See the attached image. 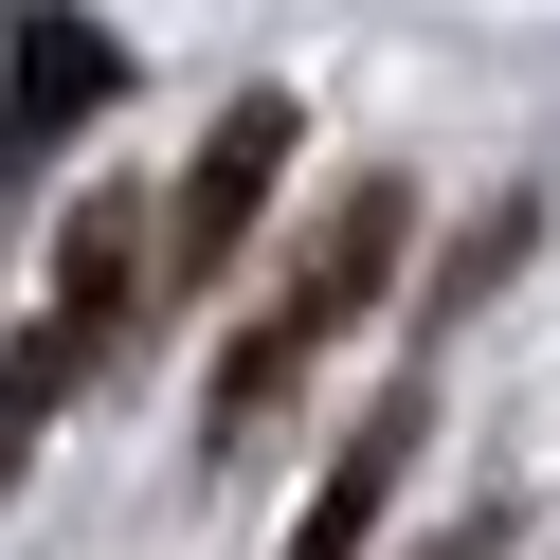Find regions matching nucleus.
I'll use <instances>...</instances> for the list:
<instances>
[{
	"label": "nucleus",
	"instance_id": "obj_1",
	"mask_svg": "<svg viewBox=\"0 0 560 560\" xmlns=\"http://www.w3.org/2000/svg\"><path fill=\"white\" fill-rule=\"evenodd\" d=\"M398 235H416V199H398V182H343L326 218H307L290 290H271V307H254V343L218 362V434H254V416H271V398H290V380H307V362H326V343H343V326L380 307V271H398Z\"/></svg>",
	"mask_w": 560,
	"mask_h": 560
},
{
	"label": "nucleus",
	"instance_id": "obj_2",
	"mask_svg": "<svg viewBox=\"0 0 560 560\" xmlns=\"http://www.w3.org/2000/svg\"><path fill=\"white\" fill-rule=\"evenodd\" d=\"M271 182H290V91H235V109L199 127L182 199H163V271H145V290H163V307H199V290L235 271V235L271 218Z\"/></svg>",
	"mask_w": 560,
	"mask_h": 560
},
{
	"label": "nucleus",
	"instance_id": "obj_3",
	"mask_svg": "<svg viewBox=\"0 0 560 560\" xmlns=\"http://www.w3.org/2000/svg\"><path fill=\"white\" fill-rule=\"evenodd\" d=\"M109 91H127V37H109V19H91V0H19V19H0V182L55 163Z\"/></svg>",
	"mask_w": 560,
	"mask_h": 560
},
{
	"label": "nucleus",
	"instance_id": "obj_4",
	"mask_svg": "<svg viewBox=\"0 0 560 560\" xmlns=\"http://www.w3.org/2000/svg\"><path fill=\"white\" fill-rule=\"evenodd\" d=\"M398 470H416V416H362V434H343V470L307 488L290 560H362V542H380V506H398Z\"/></svg>",
	"mask_w": 560,
	"mask_h": 560
},
{
	"label": "nucleus",
	"instance_id": "obj_5",
	"mask_svg": "<svg viewBox=\"0 0 560 560\" xmlns=\"http://www.w3.org/2000/svg\"><path fill=\"white\" fill-rule=\"evenodd\" d=\"M91 362H109V343H91V326H73V307H37V326L0 343V488H19V452H37V434H55V398H73V380H91Z\"/></svg>",
	"mask_w": 560,
	"mask_h": 560
},
{
	"label": "nucleus",
	"instance_id": "obj_6",
	"mask_svg": "<svg viewBox=\"0 0 560 560\" xmlns=\"http://www.w3.org/2000/svg\"><path fill=\"white\" fill-rule=\"evenodd\" d=\"M127 290H145V199H73V235H55V307L109 343V326H127Z\"/></svg>",
	"mask_w": 560,
	"mask_h": 560
},
{
	"label": "nucleus",
	"instance_id": "obj_7",
	"mask_svg": "<svg viewBox=\"0 0 560 560\" xmlns=\"http://www.w3.org/2000/svg\"><path fill=\"white\" fill-rule=\"evenodd\" d=\"M416 560H506V506H470L452 542H416Z\"/></svg>",
	"mask_w": 560,
	"mask_h": 560
}]
</instances>
